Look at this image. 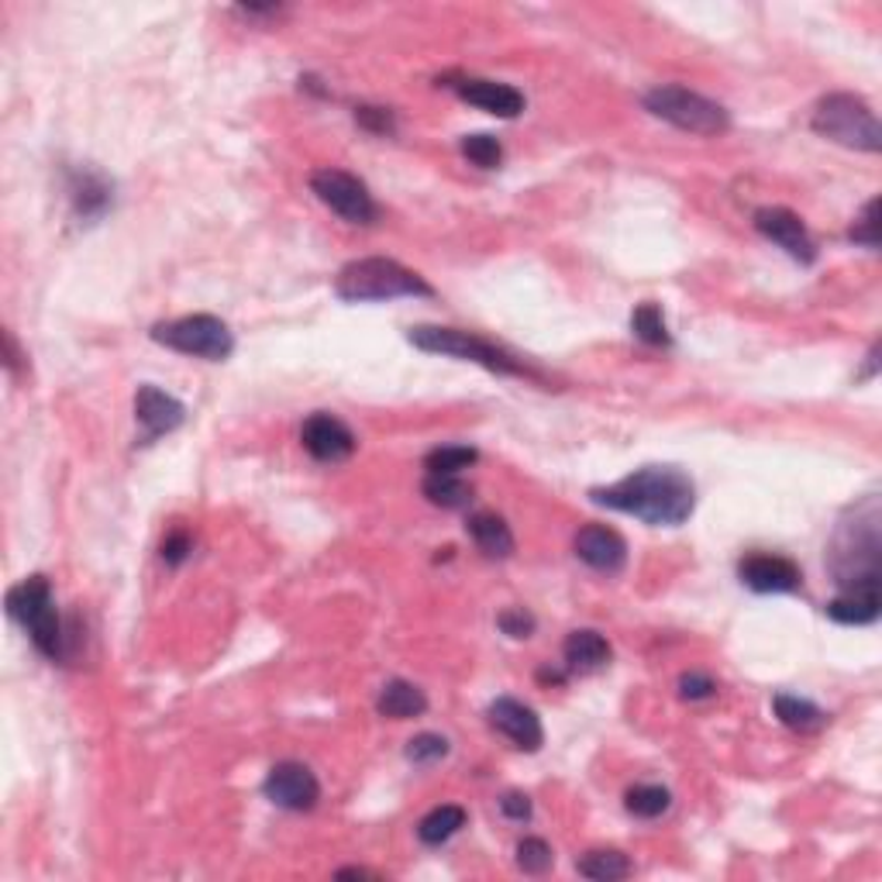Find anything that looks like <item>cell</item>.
I'll return each mask as SVG.
<instances>
[{
	"label": "cell",
	"instance_id": "603a6c76",
	"mask_svg": "<svg viewBox=\"0 0 882 882\" xmlns=\"http://www.w3.org/2000/svg\"><path fill=\"white\" fill-rule=\"evenodd\" d=\"M465 828V810L455 807V804H445V807H434L421 825H418V838L424 844H445L449 838H455L459 831Z\"/></svg>",
	"mask_w": 882,
	"mask_h": 882
},
{
	"label": "cell",
	"instance_id": "4316f807",
	"mask_svg": "<svg viewBox=\"0 0 882 882\" xmlns=\"http://www.w3.org/2000/svg\"><path fill=\"white\" fill-rule=\"evenodd\" d=\"M476 459L480 452L469 445H441L424 455V469L428 473H462V469L476 465Z\"/></svg>",
	"mask_w": 882,
	"mask_h": 882
},
{
	"label": "cell",
	"instance_id": "7402d4cb",
	"mask_svg": "<svg viewBox=\"0 0 882 882\" xmlns=\"http://www.w3.org/2000/svg\"><path fill=\"white\" fill-rule=\"evenodd\" d=\"M421 490L434 507H445V511H462L469 507V500H473V490L459 480V473H428Z\"/></svg>",
	"mask_w": 882,
	"mask_h": 882
},
{
	"label": "cell",
	"instance_id": "f546056e",
	"mask_svg": "<svg viewBox=\"0 0 882 882\" xmlns=\"http://www.w3.org/2000/svg\"><path fill=\"white\" fill-rule=\"evenodd\" d=\"M73 200H76V211L83 218H94V214H101L107 203H111V190L101 180H94V176H83V183L76 187Z\"/></svg>",
	"mask_w": 882,
	"mask_h": 882
},
{
	"label": "cell",
	"instance_id": "1f68e13d",
	"mask_svg": "<svg viewBox=\"0 0 882 882\" xmlns=\"http://www.w3.org/2000/svg\"><path fill=\"white\" fill-rule=\"evenodd\" d=\"M449 755V742L441 734H418L414 742L407 745V758L418 762V766H428V762H438Z\"/></svg>",
	"mask_w": 882,
	"mask_h": 882
},
{
	"label": "cell",
	"instance_id": "ba28073f",
	"mask_svg": "<svg viewBox=\"0 0 882 882\" xmlns=\"http://www.w3.org/2000/svg\"><path fill=\"white\" fill-rule=\"evenodd\" d=\"M311 190L328 211H335L348 224H372L376 218L372 193L366 190L363 180H356V176L345 169H317L311 176Z\"/></svg>",
	"mask_w": 882,
	"mask_h": 882
},
{
	"label": "cell",
	"instance_id": "4fadbf2b",
	"mask_svg": "<svg viewBox=\"0 0 882 882\" xmlns=\"http://www.w3.org/2000/svg\"><path fill=\"white\" fill-rule=\"evenodd\" d=\"M490 724L507 734V738L521 748V752H538L542 742H545V731H542V721L538 714L527 707V703L514 700V696H500L490 703Z\"/></svg>",
	"mask_w": 882,
	"mask_h": 882
},
{
	"label": "cell",
	"instance_id": "83f0119b",
	"mask_svg": "<svg viewBox=\"0 0 882 882\" xmlns=\"http://www.w3.org/2000/svg\"><path fill=\"white\" fill-rule=\"evenodd\" d=\"M462 156L469 162H476L480 169H496L500 162H504V149H500V141L493 135H465Z\"/></svg>",
	"mask_w": 882,
	"mask_h": 882
},
{
	"label": "cell",
	"instance_id": "e575fe53",
	"mask_svg": "<svg viewBox=\"0 0 882 882\" xmlns=\"http://www.w3.org/2000/svg\"><path fill=\"white\" fill-rule=\"evenodd\" d=\"M500 631L511 634V638H532L535 617L527 610H504V613H500Z\"/></svg>",
	"mask_w": 882,
	"mask_h": 882
},
{
	"label": "cell",
	"instance_id": "2e32d148",
	"mask_svg": "<svg viewBox=\"0 0 882 882\" xmlns=\"http://www.w3.org/2000/svg\"><path fill=\"white\" fill-rule=\"evenodd\" d=\"M452 91L465 101L473 104L486 114H496V117H517L524 111V94L511 83H496V80H476V76H465L459 83H449Z\"/></svg>",
	"mask_w": 882,
	"mask_h": 882
},
{
	"label": "cell",
	"instance_id": "e0dca14e",
	"mask_svg": "<svg viewBox=\"0 0 882 882\" xmlns=\"http://www.w3.org/2000/svg\"><path fill=\"white\" fill-rule=\"evenodd\" d=\"M610 644L600 631H573L563 644L566 669L573 672H597L610 662Z\"/></svg>",
	"mask_w": 882,
	"mask_h": 882
},
{
	"label": "cell",
	"instance_id": "d590c367",
	"mask_svg": "<svg viewBox=\"0 0 882 882\" xmlns=\"http://www.w3.org/2000/svg\"><path fill=\"white\" fill-rule=\"evenodd\" d=\"M190 552H193V542H190V535H187V532H172V535L162 542V563H169V566H180Z\"/></svg>",
	"mask_w": 882,
	"mask_h": 882
},
{
	"label": "cell",
	"instance_id": "836d02e7",
	"mask_svg": "<svg viewBox=\"0 0 882 882\" xmlns=\"http://www.w3.org/2000/svg\"><path fill=\"white\" fill-rule=\"evenodd\" d=\"M714 693H717V683L711 680V675H703V672H686L680 680V696L683 700H707Z\"/></svg>",
	"mask_w": 882,
	"mask_h": 882
},
{
	"label": "cell",
	"instance_id": "74e56055",
	"mask_svg": "<svg viewBox=\"0 0 882 882\" xmlns=\"http://www.w3.org/2000/svg\"><path fill=\"white\" fill-rule=\"evenodd\" d=\"M348 875H359V879H363V875H372V872H369V869H342V872H338V879H348Z\"/></svg>",
	"mask_w": 882,
	"mask_h": 882
},
{
	"label": "cell",
	"instance_id": "7a4b0ae2",
	"mask_svg": "<svg viewBox=\"0 0 882 882\" xmlns=\"http://www.w3.org/2000/svg\"><path fill=\"white\" fill-rule=\"evenodd\" d=\"M335 293L345 304H369V301H393V297H431V283L414 270L400 266L393 259L372 255L356 259L338 273Z\"/></svg>",
	"mask_w": 882,
	"mask_h": 882
},
{
	"label": "cell",
	"instance_id": "d6a6232c",
	"mask_svg": "<svg viewBox=\"0 0 882 882\" xmlns=\"http://www.w3.org/2000/svg\"><path fill=\"white\" fill-rule=\"evenodd\" d=\"M356 122L366 128V132H376V135H393L397 132V122L387 107H359L356 111Z\"/></svg>",
	"mask_w": 882,
	"mask_h": 882
},
{
	"label": "cell",
	"instance_id": "d4e9b609",
	"mask_svg": "<svg viewBox=\"0 0 882 882\" xmlns=\"http://www.w3.org/2000/svg\"><path fill=\"white\" fill-rule=\"evenodd\" d=\"M631 328L634 335L644 342V345H655V348H669L672 338H669V328H665V314L659 304H641L634 314H631Z\"/></svg>",
	"mask_w": 882,
	"mask_h": 882
},
{
	"label": "cell",
	"instance_id": "cb8c5ba5",
	"mask_svg": "<svg viewBox=\"0 0 882 882\" xmlns=\"http://www.w3.org/2000/svg\"><path fill=\"white\" fill-rule=\"evenodd\" d=\"M828 617L838 624H872L879 617V594H841L828 603Z\"/></svg>",
	"mask_w": 882,
	"mask_h": 882
},
{
	"label": "cell",
	"instance_id": "44dd1931",
	"mask_svg": "<svg viewBox=\"0 0 882 882\" xmlns=\"http://www.w3.org/2000/svg\"><path fill=\"white\" fill-rule=\"evenodd\" d=\"M579 875L586 879H597V882H617V879H628L631 875V862L624 851H613V848H597V851H586V855L576 862Z\"/></svg>",
	"mask_w": 882,
	"mask_h": 882
},
{
	"label": "cell",
	"instance_id": "6da1fadb",
	"mask_svg": "<svg viewBox=\"0 0 882 882\" xmlns=\"http://www.w3.org/2000/svg\"><path fill=\"white\" fill-rule=\"evenodd\" d=\"M594 504L631 514L655 527H680L696 507V486L680 465H644L613 486L590 493Z\"/></svg>",
	"mask_w": 882,
	"mask_h": 882
},
{
	"label": "cell",
	"instance_id": "7c38bea8",
	"mask_svg": "<svg viewBox=\"0 0 882 882\" xmlns=\"http://www.w3.org/2000/svg\"><path fill=\"white\" fill-rule=\"evenodd\" d=\"M304 449L317 459V462H345L351 452H356V434L348 431L345 421H338L335 414H325V410H317L304 421Z\"/></svg>",
	"mask_w": 882,
	"mask_h": 882
},
{
	"label": "cell",
	"instance_id": "5b68a950",
	"mask_svg": "<svg viewBox=\"0 0 882 882\" xmlns=\"http://www.w3.org/2000/svg\"><path fill=\"white\" fill-rule=\"evenodd\" d=\"M813 132L825 135L844 149L859 153H879L882 149V132L875 122V111L855 97V94H828L813 107Z\"/></svg>",
	"mask_w": 882,
	"mask_h": 882
},
{
	"label": "cell",
	"instance_id": "52a82bcc",
	"mask_svg": "<svg viewBox=\"0 0 882 882\" xmlns=\"http://www.w3.org/2000/svg\"><path fill=\"white\" fill-rule=\"evenodd\" d=\"M153 342L183 351L193 359H208V363H224L234 351L231 328L214 314H190L180 321H162L153 328Z\"/></svg>",
	"mask_w": 882,
	"mask_h": 882
},
{
	"label": "cell",
	"instance_id": "f1b7e54d",
	"mask_svg": "<svg viewBox=\"0 0 882 882\" xmlns=\"http://www.w3.org/2000/svg\"><path fill=\"white\" fill-rule=\"evenodd\" d=\"M552 862H555V855H552L548 841H542V838H524V841L517 844V865H521L527 875H542V872H548Z\"/></svg>",
	"mask_w": 882,
	"mask_h": 882
},
{
	"label": "cell",
	"instance_id": "ffe728a7",
	"mask_svg": "<svg viewBox=\"0 0 882 882\" xmlns=\"http://www.w3.org/2000/svg\"><path fill=\"white\" fill-rule=\"evenodd\" d=\"M773 707H776V717L789 727V731H804V734H810V731H820L828 724V714L817 707V703H810V700H800V696H789V693H779L776 700H773Z\"/></svg>",
	"mask_w": 882,
	"mask_h": 882
},
{
	"label": "cell",
	"instance_id": "484cf974",
	"mask_svg": "<svg viewBox=\"0 0 882 882\" xmlns=\"http://www.w3.org/2000/svg\"><path fill=\"white\" fill-rule=\"evenodd\" d=\"M669 804H672V797H669L665 786H634V789H628V797H624L628 813L644 817V820L662 817L669 810Z\"/></svg>",
	"mask_w": 882,
	"mask_h": 882
},
{
	"label": "cell",
	"instance_id": "8d00e7d4",
	"mask_svg": "<svg viewBox=\"0 0 882 882\" xmlns=\"http://www.w3.org/2000/svg\"><path fill=\"white\" fill-rule=\"evenodd\" d=\"M500 810H504L511 820H527L532 817V800H527L524 792H507V797L500 800Z\"/></svg>",
	"mask_w": 882,
	"mask_h": 882
},
{
	"label": "cell",
	"instance_id": "8fae6325",
	"mask_svg": "<svg viewBox=\"0 0 882 882\" xmlns=\"http://www.w3.org/2000/svg\"><path fill=\"white\" fill-rule=\"evenodd\" d=\"M738 576L755 594H792V590H800V582H804L797 563H789L783 555H762V552L742 558Z\"/></svg>",
	"mask_w": 882,
	"mask_h": 882
},
{
	"label": "cell",
	"instance_id": "9a60e30c",
	"mask_svg": "<svg viewBox=\"0 0 882 882\" xmlns=\"http://www.w3.org/2000/svg\"><path fill=\"white\" fill-rule=\"evenodd\" d=\"M135 418L145 428V438L141 441H156L159 434H169V431L180 428L183 418H187V410H183V403L176 400V397L162 393L153 384H145L135 393Z\"/></svg>",
	"mask_w": 882,
	"mask_h": 882
},
{
	"label": "cell",
	"instance_id": "30bf717a",
	"mask_svg": "<svg viewBox=\"0 0 882 882\" xmlns=\"http://www.w3.org/2000/svg\"><path fill=\"white\" fill-rule=\"evenodd\" d=\"M755 228L766 234L769 242H776L789 259L804 262V266H810L817 259V245L810 239L807 224L800 221V214H792L786 208H762L755 211Z\"/></svg>",
	"mask_w": 882,
	"mask_h": 882
},
{
	"label": "cell",
	"instance_id": "9c48e42d",
	"mask_svg": "<svg viewBox=\"0 0 882 882\" xmlns=\"http://www.w3.org/2000/svg\"><path fill=\"white\" fill-rule=\"evenodd\" d=\"M262 792H266L270 804L283 810L304 813L321 800V783L307 766H301V762H280V766L270 769L266 783H262Z\"/></svg>",
	"mask_w": 882,
	"mask_h": 882
},
{
	"label": "cell",
	"instance_id": "8992f818",
	"mask_svg": "<svg viewBox=\"0 0 882 882\" xmlns=\"http://www.w3.org/2000/svg\"><path fill=\"white\" fill-rule=\"evenodd\" d=\"M644 107L655 117H662V122L683 132H693V135H724L731 128V117L717 101L693 94L686 86H675V83L655 86V91L644 94Z\"/></svg>",
	"mask_w": 882,
	"mask_h": 882
},
{
	"label": "cell",
	"instance_id": "277c9868",
	"mask_svg": "<svg viewBox=\"0 0 882 882\" xmlns=\"http://www.w3.org/2000/svg\"><path fill=\"white\" fill-rule=\"evenodd\" d=\"M407 342L421 348V351H431V356H452V359H462V363H476L490 372H500V376H535L527 369L521 359H514L511 351H504L500 345L473 335V332H459V328H438V325H421V328H410L407 332Z\"/></svg>",
	"mask_w": 882,
	"mask_h": 882
},
{
	"label": "cell",
	"instance_id": "5bb4252c",
	"mask_svg": "<svg viewBox=\"0 0 882 882\" xmlns=\"http://www.w3.org/2000/svg\"><path fill=\"white\" fill-rule=\"evenodd\" d=\"M576 555L582 558L586 566L597 569V573H621L624 563H628V545L624 538L613 532V527H603V524H586L579 527L576 535Z\"/></svg>",
	"mask_w": 882,
	"mask_h": 882
},
{
	"label": "cell",
	"instance_id": "ac0fdd59",
	"mask_svg": "<svg viewBox=\"0 0 882 882\" xmlns=\"http://www.w3.org/2000/svg\"><path fill=\"white\" fill-rule=\"evenodd\" d=\"M376 711L390 717V721H407V717H421L428 711V696L421 686L407 683V680H390L376 700Z\"/></svg>",
	"mask_w": 882,
	"mask_h": 882
},
{
	"label": "cell",
	"instance_id": "3957f363",
	"mask_svg": "<svg viewBox=\"0 0 882 882\" xmlns=\"http://www.w3.org/2000/svg\"><path fill=\"white\" fill-rule=\"evenodd\" d=\"M8 610L18 624H24V631L32 634L35 649L52 659L63 662L66 659V631L63 621H59V610L52 600V586L45 576H28L21 579L14 590L8 594Z\"/></svg>",
	"mask_w": 882,
	"mask_h": 882
},
{
	"label": "cell",
	"instance_id": "4dcf8cb0",
	"mask_svg": "<svg viewBox=\"0 0 882 882\" xmlns=\"http://www.w3.org/2000/svg\"><path fill=\"white\" fill-rule=\"evenodd\" d=\"M848 239L855 245H865V249H879V197H872L865 203V211L855 224H851Z\"/></svg>",
	"mask_w": 882,
	"mask_h": 882
},
{
	"label": "cell",
	"instance_id": "d6986e66",
	"mask_svg": "<svg viewBox=\"0 0 882 882\" xmlns=\"http://www.w3.org/2000/svg\"><path fill=\"white\" fill-rule=\"evenodd\" d=\"M469 535H473L476 548L486 555V558H507L514 552V535L504 517L496 514H473L469 517Z\"/></svg>",
	"mask_w": 882,
	"mask_h": 882
}]
</instances>
